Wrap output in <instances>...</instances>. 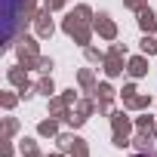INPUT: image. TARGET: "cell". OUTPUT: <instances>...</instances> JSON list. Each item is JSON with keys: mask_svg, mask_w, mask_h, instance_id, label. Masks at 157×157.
Listing matches in <instances>:
<instances>
[{"mask_svg": "<svg viewBox=\"0 0 157 157\" xmlns=\"http://www.w3.org/2000/svg\"><path fill=\"white\" fill-rule=\"evenodd\" d=\"M19 10H22V0H3V34H6V37H13Z\"/></svg>", "mask_w": 157, "mask_h": 157, "instance_id": "6da1fadb", "label": "cell"}]
</instances>
